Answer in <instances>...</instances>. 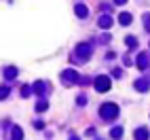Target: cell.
I'll return each instance as SVG.
<instances>
[{
    "label": "cell",
    "instance_id": "obj_17",
    "mask_svg": "<svg viewBox=\"0 0 150 140\" xmlns=\"http://www.w3.org/2000/svg\"><path fill=\"white\" fill-rule=\"evenodd\" d=\"M114 2H116V4H125V2H127V0H114Z\"/></svg>",
    "mask_w": 150,
    "mask_h": 140
},
{
    "label": "cell",
    "instance_id": "obj_14",
    "mask_svg": "<svg viewBox=\"0 0 150 140\" xmlns=\"http://www.w3.org/2000/svg\"><path fill=\"white\" fill-rule=\"evenodd\" d=\"M15 76V68H6V79H13Z\"/></svg>",
    "mask_w": 150,
    "mask_h": 140
},
{
    "label": "cell",
    "instance_id": "obj_2",
    "mask_svg": "<svg viewBox=\"0 0 150 140\" xmlns=\"http://www.w3.org/2000/svg\"><path fill=\"white\" fill-rule=\"evenodd\" d=\"M95 89H97V91H108V89H110V79L108 76H97L95 79Z\"/></svg>",
    "mask_w": 150,
    "mask_h": 140
},
{
    "label": "cell",
    "instance_id": "obj_12",
    "mask_svg": "<svg viewBox=\"0 0 150 140\" xmlns=\"http://www.w3.org/2000/svg\"><path fill=\"white\" fill-rule=\"evenodd\" d=\"M123 136V127H114L112 129V138H121Z\"/></svg>",
    "mask_w": 150,
    "mask_h": 140
},
{
    "label": "cell",
    "instance_id": "obj_5",
    "mask_svg": "<svg viewBox=\"0 0 150 140\" xmlns=\"http://www.w3.org/2000/svg\"><path fill=\"white\" fill-rule=\"evenodd\" d=\"M135 140H148V129L146 127L135 129Z\"/></svg>",
    "mask_w": 150,
    "mask_h": 140
},
{
    "label": "cell",
    "instance_id": "obj_13",
    "mask_svg": "<svg viewBox=\"0 0 150 140\" xmlns=\"http://www.w3.org/2000/svg\"><path fill=\"white\" fill-rule=\"evenodd\" d=\"M135 45H137V43H135V38H133V36H127V47H131V49H133Z\"/></svg>",
    "mask_w": 150,
    "mask_h": 140
},
{
    "label": "cell",
    "instance_id": "obj_1",
    "mask_svg": "<svg viewBox=\"0 0 150 140\" xmlns=\"http://www.w3.org/2000/svg\"><path fill=\"white\" fill-rule=\"evenodd\" d=\"M99 115L110 121V119H114V117L118 115V106H116V104H104V106H102V111H99Z\"/></svg>",
    "mask_w": 150,
    "mask_h": 140
},
{
    "label": "cell",
    "instance_id": "obj_9",
    "mask_svg": "<svg viewBox=\"0 0 150 140\" xmlns=\"http://www.w3.org/2000/svg\"><path fill=\"white\" fill-rule=\"evenodd\" d=\"M23 138V132L19 127H13V136H11V140H21Z\"/></svg>",
    "mask_w": 150,
    "mask_h": 140
},
{
    "label": "cell",
    "instance_id": "obj_8",
    "mask_svg": "<svg viewBox=\"0 0 150 140\" xmlns=\"http://www.w3.org/2000/svg\"><path fill=\"white\" fill-rule=\"evenodd\" d=\"M87 13H89V11H87L85 4H76V15H78V17H87Z\"/></svg>",
    "mask_w": 150,
    "mask_h": 140
},
{
    "label": "cell",
    "instance_id": "obj_15",
    "mask_svg": "<svg viewBox=\"0 0 150 140\" xmlns=\"http://www.w3.org/2000/svg\"><path fill=\"white\" fill-rule=\"evenodd\" d=\"M0 96H2V98H6V96H8V87H2V91H0Z\"/></svg>",
    "mask_w": 150,
    "mask_h": 140
},
{
    "label": "cell",
    "instance_id": "obj_11",
    "mask_svg": "<svg viewBox=\"0 0 150 140\" xmlns=\"http://www.w3.org/2000/svg\"><path fill=\"white\" fill-rule=\"evenodd\" d=\"M137 66L144 70V68L148 66V57H146V55H139V59H137Z\"/></svg>",
    "mask_w": 150,
    "mask_h": 140
},
{
    "label": "cell",
    "instance_id": "obj_10",
    "mask_svg": "<svg viewBox=\"0 0 150 140\" xmlns=\"http://www.w3.org/2000/svg\"><path fill=\"white\" fill-rule=\"evenodd\" d=\"M135 87L139 89V91H144V89H148V79H142V81H137Z\"/></svg>",
    "mask_w": 150,
    "mask_h": 140
},
{
    "label": "cell",
    "instance_id": "obj_4",
    "mask_svg": "<svg viewBox=\"0 0 150 140\" xmlns=\"http://www.w3.org/2000/svg\"><path fill=\"white\" fill-rule=\"evenodd\" d=\"M62 79H64V83H76V81H81V79H78V74L74 72V70H66Z\"/></svg>",
    "mask_w": 150,
    "mask_h": 140
},
{
    "label": "cell",
    "instance_id": "obj_16",
    "mask_svg": "<svg viewBox=\"0 0 150 140\" xmlns=\"http://www.w3.org/2000/svg\"><path fill=\"white\" fill-rule=\"evenodd\" d=\"M21 96H23V98H28V96H30V87H23V91H21Z\"/></svg>",
    "mask_w": 150,
    "mask_h": 140
},
{
    "label": "cell",
    "instance_id": "obj_7",
    "mask_svg": "<svg viewBox=\"0 0 150 140\" xmlns=\"http://www.w3.org/2000/svg\"><path fill=\"white\" fill-rule=\"evenodd\" d=\"M99 26H102V28H110V26H112V19H110L108 15H102V17H99Z\"/></svg>",
    "mask_w": 150,
    "mask_h": 140
},
{
    "label": "cell",
    "instance_id": "obj_6",
    "mask_svg": "<svg viewBox=\"0 0 150 140\" xmlns=\"http://www.w3.org/2000/svg\"><path fill=\"white\" fill-rule=\"evenodd\" d=\"M118 21H121V26H129V24H131V15H129V13H121V15H118Z\"/></svg>",
    "mask_w": 150,
    "mask_h": 140
},
{
    "label": "cell",
    "instance_id": "obj_3",
    "mask_svg": "<svg viewBox=\"0 0 150 140\" xmlns=\"http://www.w3.org/2000/svg\"><path fill=\"white\" fill-rule=\"evenodd\" d=\"M89 55H91V45H78V57L76 59H87Z\"/></svg>",
    "mask_w": 150,
    "mask_h": 140
}]
</instances>
